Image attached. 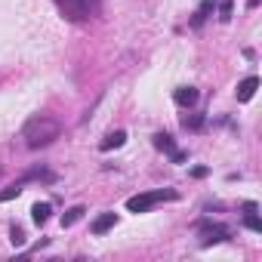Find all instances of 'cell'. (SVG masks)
Returning a JSON list of instances; mask_svg holds the SVG:
<instances>
[{
  "label": "cell",
  "instance_id": "cell-1",
  "mask_svg": "<svg viewBox=\"0 0 262 262\" xmlns=\"http://www.w3.org/2000/svg\"><path fill=\"white\" fill-rule=\"evenodd\" d=\"M59 136H62V123H59L56 117H50V114H34V117L25 120V126H22V139H25L28 148H47V145H53Z\"/></svg>",
  "mask_w": 262,
  "mask_h": 262
},
{
  "label": "cell",
  "instance_id": "cell-2",
  "mask_svg": "<svg viewBox=\"0 0 262 262\" xmlns=\"http://www.w3.org/2000/svg\"><path fill=\"white\" fill-rule=\"evenodd\" d=\"M56 7L62 10V16L68 22H83V19L96 16V10H99L96 0H56Z\"/></svg>",
  "mask_w": 262,
  "mask_h": 262
},
{
  "label": "cell",
  "instance_id": "cell-3",
  "mask_svg": "<svg viewBox=\"0 0 262 262\" xmlns=\"http://www.w3.org/2000/svg\"><path fill=\"white\" fill-rule=\"evenodd\" d=\"M161 201H176V191L173 188H161V191H145V194H136V198H129L126 201V210L129 213H148L155 204Z\"/></svg>",
  "mask_w": 262,
  "mask_h": 262
},
{
  "label": "cell",
  "instance_id": "cell-4",
  "mask_svg": "<svg viewBox=\"0 0 262 262\" xmlns=\"http://www.w3.org/2000/svg\"><path fill=\"white\" fill-rule=\"evenodd\" d=\"M201 231H204V237H201V247H210V244H222V241H228V228H225V225L201 222Z\"/></svg>",
  "mask_w": 262,
  "mask_h": 262
},
{
  "label": "cell",
  "instance_id": "cell-5",
  "mask_svg": "<svg viewBox=\"0 0 262 262\" xmlns=\"http://www.w3.org/2000/svg\"><path fill=\"white\" fill-rule=\"evenodd\" d=\"M114 225H117V213H111V210H105L102 216H96V219H93V225H90V231H93L96 237H102V234H105V231H111Z\"/></svg>",
  "mask_w": 262,
  "mask_h": 262
},
{
  "label": "cell",
  "instance_id": "cell-6",
  "mask_svg": "<svg viewBox=\"0 0 262 262\" xmlns=\"http://www.w3.org/2000/svg\"><path fill=\"white\" fill-rule=\"evenodd\" d=\"M173 99H176V105H182V108H194L198 99H201V93H198L194 86H179V90L173 93Z\"/></svg>",
  "mask_w": 262,
  "mask_h": 262
},
{
  "label": "cell",
  "instance_id": "cell-7",
  "mask_svg": "<svg viewBox=\"0 0 262 262\" xmlns=\"http://www.w3.org/2000/svg\"><path fill=\"white\" fill-rule=\"evenodd\" d=\"M256 86H259V77H256V74L244 77V80L237 83V102H250V99H253V93H256Z\"/></svg>",
  "mask_w": 262,
  "mask_h": 262
},
{
  "label": "cell",
  "instance_id": "cell-8",
  "mask_svg": "<svg viewBox=\"0 0 262 262\" xmlns=\"http://www.w3.org/2000/svg\"><path fill=\"white\" fill-rule=\"evenodd\" d=\"M123 142H126V133H123V129H111V133L99 142V148H102V151H111V148H120Z\"/></svg>",
  "mask_w": 262,
  "mask_h": 262
},
{
  "label": "cell",
  "instance_id": "cell-9",
  "mask_svg": "<svg viewBox=\"0 0 262 262\" xmlns=\"http://www.w3.org/2000/svg\"><path fill=\"white\" fill-rule=\"evenodd\" d=\"M216 10V4H213V0H204V4L198 7V13H194V19H191V28H201L204 22H207V16Z\"/></svg>",
  "mask_w": 262,
  "mask_h": 262
},
{
  "label": "cell",
  "instance_id": "cell-10",
  "mask_svg": "<svg viewBox=\"0 0 262 262\" xmlns=\"http://www.w3.org/2000/svg\"><path fill=\"white\" fill-rule=\"evenodd\" d=\"M151 142H155V148H158V151H164V155H173V151H176V145H173V136H170V133H155V139H151Z\"/></svg>",
  "mask_w": 262,
  "mask_h": 262
},
{
  "label": "cell",
  "instance_id": "cell-11",
  "mask_svg": "<svg viewBox=\"0 0 262 262\" xmlns=\"http://www.w3.org/2000/svg\"><path fill=\"white\" fill-rule=\"evenodd\" d=\"M50 213H53V207H50L47 201H43V204H34V207H31V219H34L37 225H43V222L50 219Z\"/></svg>",
  "mask_w": 262,
  "mask_h": 262
},
{
  "label": "cell",
  "instance_id": "cell-12",
  "mask_svg": "<svg viewBox=\"0 0 262 262\" xmlns=\"http://www.w3.org/2000/svg\"><path fill=\"white\" fill-rule=\"evenodd\" d=\"M83 213H86V207H80V204H77V207H71V210H65V213H62V228H71Z\"/></svg>",
  "mask_w": 262,
  "mask_h": 262
},
{
  "label": "cell",
  "instance_id": "cell-13",
  "mask_svg": "<svg viewBox=\"0 0 262 262\" xmlns=\"http://www.w3.org/2000/svg\"><path fill=\"white\" fill-rule=\"evenodd\" d=\"M28 179H31V176H25V179H19V182H13L10 188L0 191V204H4V201H13V198H19V194H22V185H25Z\"/></svg>",
  "mask_w": 262,
  "mask_h": 262
},
{
  "label": "cell",
  "instance_id": "cell-14",
  "mask_svg": "<svg viewBox=\"0 0 262 262\" xmlns=\"http://www.w3.org/2000/svg\"><path fill=\"white\" fill-rule=\"evenodd\" d=\"M244 225H247L250 231H262V222H259L256 210H247V216H244Z\"/></svg>",
  "mask_w": 262,
  "mask_h": 262
},
{
  "label": "cell",
  "instance_id": "cell-15",
  "mask_svg": "<svg viewBox=\"0 0 262 262\" xmlns=\"http://www.w3.org/2000/svg\"><path fill=\"white\" fill-rule=\"evenodd\" d=\"M182 126H185V129H201V126H204V114H191V117H182Z\"/></svg>",
  "mask_w": 262,
  "mask_h": 262
},
{
  "label": "cell",
  "instance_id": "cell-16",
  "mask_svg": "<svg viewBox=\"0 0 262 262\" xmlns=\"http://www.w3.org/2000/svg\"><path fill=\"white\" fill-rule=\"evenodd\" d=\"M10 234H13V237H10V241H13V244H16V247H22V244H25V231H22V228H19V225H13V231H10Z\"/></svg>",
  "mask_w": 262,
  "mask_h": 262
},
{
  "label": "cell",
  "instance_id": "cell-17",
  "mask_svg": "<svg viewBox=\"0 0 262 262\" xmlns=\"http://www.w3.org/2000/svg\"><path fill=\"white\" fill-rule=\"evenodd\" d=\"M219 19L228 22L231 19V0H222V7H219Z\"/></svg>",
  "mask_w": 262,
  "mask_h": 262
}]
</instances>
